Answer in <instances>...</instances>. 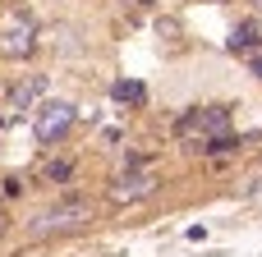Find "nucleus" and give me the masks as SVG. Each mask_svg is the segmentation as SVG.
Here are the masks:
<instances>
[{
    "instance_id": "39448f33",
    "label": "nucleus",
    "mask_w": 262,
    "mask_h": 257,
    "mask_svg": "<svg viewBox=\"0 0 262 257\" xmlns=\"http://www.w3.org/2000/svg\"><path fill=\"white\" fill-rule=\"evenodd\" d=\"M157 184H161V179H157L152 170H124V175L111 184V198H115V202H138V198H152Z\"/></svg>"
},
{
    "instance_id": "2eb2a0df",
    "label": "nucleus",
    "mask_w": 262,
    "mask_h": 257,
    "mask_svg": "<svg viewBox=\"0 0 262 257\" xmlns=\"http://www.w3.org/2000/svg\"><path fill=\"white\" fill-rule=\"evenodd\" d=\"M258 5H262V0H258Z\"/></svg>"
},
{
    "instance_id": "0eeeda50",
    "label": "nucleus",
    "mask_w": 262,
    "mask_h": 257,
    "mask_svg": "<svg viewBox=\"0 0 262 257\" xmlns=\"http://www.w3.org/2000/svg\"><path fill=\"white\" fill-rule=\"evenodd\" d=\"M41 92H46V78H41V74H28V78H23V83L9 92V101H14V120H18V115H23V110H28V106H32Z\"/></svg>"
},
{
    "instance_id": "6e6552de",
    "label": "nucleus",
    "mask_w": 262,
    "mask_h": 257,
    "mask_svg": "<svg viewBox=\"0 0 262 257\" xmlns=\"http://www.w3.org/2000/svg\"><path fill=\"white\" fill-rule=\"evenodd\" d=\"M111 97H115V101H129V106H143V101H147V87L134 83V78H120V83L111 87Z\"/></svg>"
},
{
    "instance_id": "4468645a",
    "label": "nucleus",
    "mask_w": 262,
    "mask_h": 257,
    "mask_svg": "<svg viewBox=\"0 0 262 257\" xmlns=\"http://www.w3.org/2000/svg\"><path fill=\"white\" fill-rule=\"evenodd\" d=\"M0 235H5V225H0Z\"/></svg>"
},
{
    "instance_id": "f257e3e1",
    "label": "nucleus",
    "mask_w": 262,
    "mask_h": 257,
    "mask_svg": "<svg viewBox=\"0 0 262 257\" xmlns=\"http://www.w3.org/2000/svg\"><path fill=\"white\" fill-rule=\"evenodd\" d=\"M175 133L184 143H193V152H203L207 138H221V133H235V106H193L175 120Z\"/></svg>"
},
{
    "instance_id": "7ed1b4c3",
    "label": "nucleus",
    "mask_w": 262,
    "mask_h": 257,
    "mask_svg": "<svg viewBox=\"0 0 262 257\" xmlns=\"http://www.w3.org/2000/svg\"><path fill=\"white\" fill-rule=\"evenodd\" d=\"M74 120H78V110H74L69 101H46L41 115H37V124H32V133H37V143H55V138L69 133Z\"/></svg>"
},
{
    "instance_id": "9b49d317",
    "label": "nucleus",
    "mask_w": 262,
    "mask_h": 257,
    "mask_svg": "<svg viewBox=\"0 0 262 257\" xmlns=\"http://www.w3.org/2000/svg\"><path fill=\"white\" fill-rule=\"evenodd\" d=\"M0 193H5V198H18V193H23V179H18V175H9V179L0 184Z\"/></svg>"
},
{
    "instance_id": "20e7f679",
    "label": "nucleus",
    "mask_w": 262,
    "mask_h": 257,
    "mask_svg": "<svg viewBox=\"0 0 262 257\" xmlns=\"http://www.w3.org/2000/svg\"><path fill=\"white\" fill-rule=\"evenodd\" d=\"M0 51H5V55H14V60L32 55V51H37V23H32L28 14H14V18L5 23V37H0Z\"/></svg>"
},
{
    "instance_id": "9d476101",
    "label": "nucleus",
    "mask_w": 262,
    "mask_h": 257,
    "mask_svg": "<svg viewBox=\"0 0 262 257\" xmlns=\"http://www.w3.org/2000/svg\"><path fill=\"white\" fill-rule=\"evenodd\" d=\"M41 175H46V179H51V184H64V179H69V175H74V166H69V161H51V166H46V170H41Z\"/></svg>"
},
{
    "instance_id": "f8f14e48",
    "label": "nucleus",
    "mask_w": 262,
    "mask_h": 257,
    "mask_svg": "<svg viewBox=\"0 0 262 257\" xmlns=\"http://www.w3.org/2000/svg\"><path fill=\"white\" fill-rule=\"evenodd\" d=\"M249 74H253V78H262V55H249Z\"/></svg>"
},
{
    "instance_id": "1a4fd4ad",
    "label": "nucleus",
    "mask_w": 262,
    "mask_h": 257,
    "mask_svg": "<svg viewBox=\"0 0 262 257\" xmlns=\"http://www.w3.org/2000/svg\"><path fill=\"white\" fill-rule=\"evenodd\" d=\"M230 152H239V133H221L203 143V156H230Z\"/></svg>"
},
{
    "instance_id": "423d86ee",
    "label": "nucleus",
    "mask_w": 262,
    "mask_h": 257,
    "mask_svg": "<svg viewBox=\"0 0 262 257\" xmlns=\"http://www.w3.org/2000/svg\"><path fill=\"white\" fill-rule=\"evenodd\" d=\"M226 46H230L235 55H253V51L262 46V23H253V18L235 23V28H230V37H226Z\"/></svg>"
},
{
    "instance_id": "f03ea898",
    "label": "nucleus",
    "mask_w": 262,
    "mask_h": 257,
    "mask_svg": "<svg viewBox=\"0 0 262 257\" xmlns=\"http://www.w3.org/2000/svg\"><path fill=\"white\" fill-rule=\"evenodd\" d=\"M88 221H92V207H88L83 198H64V202H55V207L37 212V216L28 221V235L46 239V235H64V230H78V225H88Z\"/></svg>"
},
{
    "instance_id": "ddd939ff",
    "label": "nucleus",
    "mask_w": 262,
    "mask_h": 257,
    "mask_svg": "<svg viewBox=\"0 0 262 257\" xmlns=\"http://www.w3.org/2000/svg\"><path fill=\"white\" fill-rule=\"evenodd\" d=\"M138 5H152V0H138Z\"/></svg>"
}]
</instances>
